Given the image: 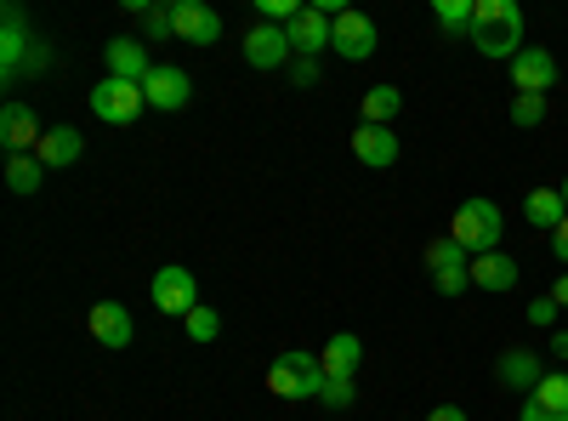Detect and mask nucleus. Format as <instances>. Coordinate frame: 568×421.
Returning <instances> with one entry per match:
<instances>
[{
	"instance_id": "f257e3e1",
	"label": "nucleus",
	"mask_w": 568,
	"mask_h": 421,
	"mask_svg": "<svg viewBox=\"0 0 568 421\" xmlns=\"http://www.w3.org/2000/svg\"><path fill=\"white\" fill-rule=\"evenodd\" d=\"M471 52H484V58H517L524 52V7L517 0H478V18H471Z\"/></svg>"
},
{
	"instance_id": "f03ea898",
	"label": "nucleus",
	"mask_w": 568,
	"mask_h": 421,
	"mask_svg": "<svg viewBox=\"0 0 568 421\" xmlns=\"http://www.w3.org/2000/svg\"><path fill=\"white\" fill-rule=\"evenodd\" d=\"M500 233H506V217L495 200H460L455 217H449V240L471 257H484V251H500Z\"/></svg>"
},
{
	"instance_id": "7ed1b4c3",
	"label": "nucleus",
	"mask_w": 568,
	"mask_h": 421,
	"mask_svg": "<svg viewBox=\"0 0 568 421\" xmlns=\"http://www.w3.org/2000/svg\"><path fill=\"white\" fill-rule=\"evenodd\" d=\"M324 364H318V353H278L273 364H267V393L273 399H318L324 393Z\"/></svg>"
},
{
	"instance_id": "20e7f679",
	"label": "nucleus",
	"mask_w": 568,
	"mask_h": 421,
	"mask_svg": "<svg viewBox=\"0 0 568 421\" xmlns=\"http://www.w3.org/2000/svg\"><path fill=\"white\" fill-rule=\"evenodd\" d=\"M426 273H433V291L438 297H460L471 285V251H460L449 233H444V240L426 245Z\"/></svg>"
},
{
	"instance_id": "39448f33",
	"label": "nucleus",
	"mask_w": 568,
	"mask_h": 421,
	"mask_svg": "<svg viewBox=\"0 0 568 421\" xmlns=\"http://www.w3.org/2000/svg\"><path fill=\"white\" fill-rule=\"evenodd\" d=\"M142 109H149V98H142V86H131V80H98L91 86V114H98L103 126H131Z\"/></svg>"
},
{
	"instance_id": "423d86ee",
	"label": "nucleus",
	"mask_w": 568,
	"mask_h": 421,
	"mask_svg": "<svg viewBox=\"0 0 568 421\" xmlns=\"http://www.w3.org/2000/svg\"><path fill=\"white\" fill-rule=\"evenodd\" d=\"M154 308L171 313V319H187V313L200 308V279L187 273V268H176V262L160 268V273H154Z\"/></svg>"
},
{
	"instance_id": "0eeeda50",
	"label": "nucleus",
	"mask_w": 568,
	"mask_h": 421,
	"mask_svg": "<svg viewBox=\"0 0 568 421\" xmlns=\"http://www.w3.org/2000/svg\"><path fill=\"white\" fill-rule=\"evenodd\" d=\"M0 143H7V154H40V143H45V126L34 120V109L29 103H7L0 109Z\"/></svg>"
},
{
	"instance_id": "6e6552de",
	"label": "nucleus",
	"mask_w": 568,
	"mask_h": 421,
	"mask_svg": "<svg viewBox=\"0 0 568 421\" xmlns=\"http://www.w3.org/2000/svg\"><path fill=\"white\" fill-rule=\"evenodd\" d=\"M142 98H149V109H187V98H194V80H187V69L176 63H154V74L142 80Z\"/></svg>"
},
{
	"instance_id": "1a4fd4ad",
	"label": "nucleus",
	"mask_w": 568,
	"mask_h": 421,
	"mask_svg": "<svg viewBox=\"0 0 568 421\" xmlns=\"http://www.w3.org/2000/svg\"><path fill=\"white\" fill-rule=\"evenodd\" d=\"M511 86L529 91V98H546V91L557 86V58L546 52V46H524V52L511 58Z\"/></svg>"
},
{
	"instance_id": "9d476101",
	"label": "nucleus",
	"mask_w": 568,
	"mask_h": 421,
	"mask_svg": "<svg viewBox=\"0 0 568 421\" xmlns=\"http://www.w3.org/2000/svg\"><path fill=\"white\" fill-rule=\"evenodd\" d=\"M291 58H296V46H291V34H284L278 23H256L245 34V63L251 69H284Z\"/></svg>"
},
{
	"instance_id": "9b49d317",
	"label": "nucleus",
	"mask_w": 568,
	"mask_h": 421,
	"mask_svg": "<svg viewBox=\"0 0 568 421\" xmlns=\"http://www.w3.org/2000/svg\"><path fill=\"white\" fill-rule=\"evenodd\" d=\"M329 52H342L347 63L375 58V23H369V12H342L336 34H329Z\"/></svg>"
},
{
	"instance_id": "f8f14e48",
	"label": "nucleus",
	"mask_w": 568,
	"mask_h": 421,
	"mask_svg": "<svg viewBox=\"0 0 568 421\" xmlns=\"http://www.w3.org/2000/svg\"><path fill=\"white\" fill-rule=\"evenodd\" d=\"M171 18H176V34L187 46H216L222 40V12H211L205 0H176Z\"/></svg>"
},
{
	"instance_id": "ddd939ff",
	"label": "nucleus",
	"mask_w": 568,
	"mask_h": 421,
	"mask_svg": "<svg viewBox=\"0 0 568 421\" xmlns=\"http://www.w3.org/2000/svg\"><path fill=\"white\" fill-rule=\"evenodd\" d=\"M353 154H358V166H369V171L398 166V131H393V126H364V120H358V131H353Z\"/></svg>"
},
{
	"instance_id": "4468645a",
	"label": "nucleus",
	"mask_w": 568,
	"mask_h": 421,
	"mask_svg": "<svg viewBox=\"0 0 568 421\" xmlns=\"http://www.w3.org/2000/svg\"><path fill=\"white\" fill-rule=\"evenodd\" d=\"M284 34H291L296 58H318L324 46H329V34H336V18H324L318 7H302L291 23H284Z\"/></svg>"
},
{
	"instance_id": "2eb2a0df",
	"label": "nucleus",
	"mask_w": 568,
	"mask_h": 421,
	"mask_svg": "<svg viewBox=\"0 0 568 421\" xmlns=\"http://www.w3.org/2000/svg\"><path fill=\"white\" fill-rule=\"evenodd\" d=\"M103 58H109V74H114V80H131V86H142V80L154 74V63H149V46L131 40V34L109 40V46H103Z\"/></svg>"
},
{
	"instance_id": "dca6fc26",
	"label": "nucleus",
	"mask_w": 568,
	"mask_h": 421,
	"mask_svg": "<svg viewBox=\"0 0 568 421\" xmlns=\"http://www.w3.org/2000/svg\"><path fill=\"white\" fill-rule=\"evenodd\" d=\"M85 324H91V337H98L103 348H131V337H136L125 302H98V308L85 313Z\"/></svg>"
},
{
	"instance_id": "f3484780",
	"label": "nucleus",
	"mask_w": 568,
	"mask_h": 421,
	"mask_svg": "<svg viewBox=\"0 0 568 421\" xmlns=\"http://www.w3.org/2000/svg\"><path fill=\"white\" fill-rule=\"evenodd\" d=\"M29 46H34V34H29V23H23V7H7V46H0V74H7V80L23 74Z\"/></svg>"
},
{
	"instance_id": "a211bd4d",
	"label": "nucleus",
	"mask_w": 568,
	"mask_h": 421,
	"mask_svg": "<svg viewBox=\"0 0 568 421\" xmlns=\"http://www.w3.org/2000/svg\"><path fill=\"white\" fill-rule=\"evenodd\" d=\"M471 285L478 291H511L517 285V262L506 257V251H484V257H471Z\"/></svg>"
},
{
	"instance_id": "6ab92c4d",
	"label": "nucleus",
	"mask_w": 568,
	"mask_h": 421,
	"mask_svg": "<svg viewBox=\"0 0 568 421\" xmlns=\"http://www.w3.org/2000/svg\"><path fill=\"white\" fill-rule=\"evenodd\" d=\"M80 149H85V137H80L74 126H45L40 166H45V171H63V166H74V160H80Z\"/></svg>"
},
{
	"instance_id": "aec40b11",
	"label": "nucleus",
	"mask_w": 568,
	"mask_h": 421,
	"mask_svg": "<svg viewBox=\"0 0 568 421\" xmlns=\"http://www.w3.org/2000/svg\"><path fill=\"white\" fill-rule=\"evenodd\" d=\"M540 377H546V370H540V359H535L529 348H511V353H500V382H506V388H524V393H535V388H540Z\"/></svg>"
},
{
	"instance_id": "412c9836",
	"label": "nucleus",
	"mask_w": 568,
	"mask_h": 421,
	"mask_svg": "<svg viewBox=\"0 0 568 421\" xmlns=\"http://www.w3.org/2000/svg\"><path fill=\"white\" fill-rule=\"evenodd\" d=\"M524 217H529V228H546V233H557V228H562V217H568V200H562V189H535V194L524 200Z\"/></svg>"
},
{
	"instance_id": "4be33fe9",
	"label": "nucleus",
	"mask_w": 568,
	"mask_h": 421,
	"mask_svg": "<svg viewBox=\"0 0 568 421\" xmlns=\"http://www.w3.org/2000/svg\"><path fill=\"white\" fill-rule=\"evenodd\" d=\"M358 359H364V342H358L353 331H342V337H329V348L318 353V364H324V377H353V370H358Z\"/></svg>"
},
{
	"instance_id": "5701e85b",
	"label": "nucleus",
	"mask_w": 568,
	"mask_h": 421,
	"mask_svg": "<svg viewBox=\"0 0 568 421\" xmlns=\"http://www.w3.org/2000/svg\"><path fill=\"white\" fill-rule=\"evenodd\" d=\"M529 404H535V410H546L551 421H568V370H546L540 388L529 393Z\"/></svg>"
},
{
	"instance_id": "b1692460",
	"label": "nucleus",
	"mask_w": 568,
	"mask_h": 421,
	"mask_svg": "<svg viewBox=\"0 0 568 421\" xmlns=\"http://www.w3.org/2000/svg\"><path fill=\"white\" fill-rule=\"evenodd\" d=\"M40 182H45L40 154H7V189L12 194H40Z\"/></svg>"
},
{
	"instance_id": "393cba45",
	"label": "nucleus",
	"mask_w": 568,
	"mask_h": 421,
	"mask_svg": "<svg viewBox=\"0 0 568 421\" xmlns=\"http://www.w3.org/2000/svg\"><path fill=\"white\" fill-rule=\"evenodd\" d=\"M398 109H404L398 86H369V91H364V126H393Z\"/></svg>"
},
{
	"instance_id": "a878e982",
	"label": "nucleus",
	"mask_w": 568,
	"mask_h": 421,
	"mask_svg": "<svg viewBox=\"0 0 568 421\" xmlns=\"http://www.w3.org/2000/svg\"><path fill=\"white\" fill-rule=\"evenodd\" d=\"M438 29H455V34H471V18H478V0H438L433 7Z\"/></svg>"
},
{
	"instance_id": "bb28decb",
	"label": "nucleus",
	"mask_w": 568,
	"mask_h": 421,
	"mask_svg": "<svg viewBox=\"0 0 568 421\" xmlns=\"http://www.w3.org/2000/svg\"><path fill=\"white\" fill-rule=\"evenodd\" d=\"M540 120H546V98H529V91H517V98H511V126L535 131Z\"/></svg>"
},
{
	"instance_id": "cd10ccee",
	"label": "nucleus",
	"mask_w": 568,
	"mask_h": 421,
	"mask_svg": "<svg viewBox=\"0 0 568 421\" xmlns=\"http://www.w3.org/2000/svg\"><path fill=\"white\" fill-rule=\"evenodd\" d=\"M182 324H187V337H194V342H216V331H222V319H216V308H205V302H200L194 313H187Z\"/></svg>"
},
{
	"instance_id": "c85d7f7f",
	"label": "nucleus",
	"mask_w": 568,
	"mask_h": 421,
	"mask_svg": "<svg viewBox=\"0 0 568 421\" xmlns=\"http://www.w3.org/2000/svg\"><path fill=\"white\" fill-rule=\"evenodd\" d=\"M353 399H358L353 377H329V382H324V393H318V404H329V410H347Z\"/></svg>"
},
{
	"instance_id": "c756f323",
	"label": "nucleus",
	"mask_w": 568,
	"mask_h": 421,
	"mask_svg": "<svg viewBox=\"0 0 568 421\" xmlns=\"http://www.w3.org/2000/svg\"><path fill=\"white\" fill-rule=\"evenodd\" d=\"M142 34H149V40H171V34H176L171 7H149V12H142Z\"/></svg>"
},
{
	"instance_id": "7c9ffc66",
	"label": "nucleus",
	"mask_w": 568,
	"mask_h": 421,
	"mask_svg": "<svg viewBox=\"0 0 568 421\" xmlns=\"http://www.w3.org/2000/svg\"><path fill=\"white\" fill-rule=\"evenodd\" d=\"M256 12H262V23H291L296 12H302V0H256Z\"/></svg>"
},
{
	"instance_id": "2f4dec72",
	"label": "nucleus",
	"mask_w": 568,
	"mask_h": 421,
	"mask_svg": "<svg viewBox=\"0 0 568 421\" xmlns=\"http://www.w3.org/2000/svg\"><path fill=\"white\" fill-rule=\"evenodd\" d=\"M557 313H562V308H557L551 297H535V302H529V324H535V331H551Z\"/></svg>"
},
{
	"instance_id": "473e14b6",
	"label": "nucleus",
	"mask_w": 568,
	"mask_h": 421,
	"mask_svg": "<svg viewBox=\"0 0 568 421\" xmlns=\"http://www.w3.org/2000/svg\"><path fill=\"white\" fill-rule=\"evenodd\" d=\"M291 80H296L302 91H307V86H318V58H296V63H291Z\"/></svg>"
},
{
	"instance_id": "72a5a7b5",
	"label": "nucleus",
	"mask_w": 568,
	"mask_h": 421,
	"mask_svg": "<svg viewBox=\"0 0 568 421\" xmlns=\"http://www.w3.org/2000/svg\"><path fill=\"white\" fill-rule=\"evenodd\" d=\"M551 251H557V262H562V268H568V217H562V228H557V233H551Z\"/></svg>"
},
{
	"instance_id": "f704fd0d",
	"label": "nucleus",
	"mask_w": 568,
	"mask_h": 421,
	"mask_svg": "<svg viewBox=\"0 0 568 421\" xmlns=\"http://www.w3.org/2000/svg\"><path fill=\"white\" fill-rule=\"evenodd\" d=\"M426 421H466L460 404H438V410H426Z\"/></svg>"
},
{
	"instance_id": "c9c22d12",
	"label": "nucleus",
	"mask_w": 568,
	"mask_h": 421,
	"mask_svg": "<svg viewBox=\"0 0 568 421\" xmlns=\"http://www.w3.org/2000/svg\"><path fill=\"white\" fill-rule=\"evenodd\" d=\"M546 297H551V302H557V308H568V273H557V285H551V291H546Z\"/></svg>"
},
{
	"instance_id": "e433bc0d",
	"label": "nucleus",
	"mask_w": 568,
	"mask_h": 421,
	"mask_svg": "<svg viewBox=\"0 0 568 421\" xmlns=\"http://www.w3.org/2000/svg\"><path fill=\"white\" fill-rule=\"evenodd\" d=\"M517 421H551V415H546V410H535V404L524 399V415H517Z\"/></svg>"
},
{
	"instance_id": "4c0bfd02",
	"label": "nucleus",
	"mask_w": 568,
	"mask_h": 421,
	"mask_svg": "<svg viewBox=\"0 0 568 421\" xmlns=\"http://www.w3.org/2000/svg\"><path fill=\"white\" fill-rule=\"evenodd\" d=\"M551 353H557V359H568V331H557V337H551Z\"/></svg>"
},
{
	"instance_id": "58836bf2",
	"label": "nucleus",
	"mask_w": 568,
	"mask_h": 421,
	"mask_svg": "<svg viewBox=\"0 0 568 421\" xmlns=\"http://www.w3.org/2000/svg\"><path fill=\"white\" fill-rule=\"evenodd\" d=\"M562 200H568V177H562Z\"/></svg>"
}]
</instances>
